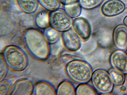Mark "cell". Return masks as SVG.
Listing matches in <instances>:
<instances>
[{"label":"cell","mask_w":127,"mask_h":95,"mask_svg":"<svg viewBox=\"0 0 127 95\" xmlns=\"http://www.w3.org/2000/svg\"><path fill=\"white\" fill-rule=\"evenodd\" d=\"M63 5H70L79 2V0H60Z\"/></svg>","instance_id":"cell-24"},{"label":"cell","mask_w":127,"mask_h":95,"mask_svg":"<svg viewBox=\"0 0 127 95\" xmlns=\"http://www.w3.org/2000/svg\"><path fill=\"white\" fill-rule=\"evenodd\" d=\"M72 28L83 40H87L90 38L92 32L91 25L85 18L79 17L74 19Z\"/></svg>","instance_id":"cell-8"},{"label":"cell","mask_w":127,"mask_h":95,"mask_svg":"<svg viewBox=\"0 0 127 95\" xmlns=\"http://www.w3.org/2000/svg\"><path fill=\"white\" fill-rule=\"evenodd\" d=\"M10 68L17 72L24 71L28 67V58L23 49L14 45L4 48L1 53Z\"/></svg>","instance_id":"cell-2"},{"label":"cell","mask_w":127,"mask_h":95,"mask_svg":"<svg viewBox=\"0 0 127 95\" xmlns=\"http://www.w3.org/2000/svg\"><path fill=\"white\" fill-rule=\"evenodd\" d=\"M75 90L73 85L68 81H62L56 89L57 95H75Z\"/></svg>","instance_id":"cell-15"},{"label":"cell","mask_w":127,"mask_h":95,"mask_svg":"<svg viewBox=\"0 0 127 95\" xmlns=\"http://www.w3.org/2000/svg\"><path fill=\"white\" fill-rule=\"evenodd\" d=\"M76 95H97L92 87L85 83L81 84L75 90Z\"/></svg>","instance_id":"cell-20"},{"label":"cell","mask_w":127,"mask_h":95,"mask_svg":"<svg viewBox=\"0 0 127 95\" xmlns=\"http://www.w3.org/2000/svg\"><path fill=\"white\" fill-rule=\"evenodd\" d=\"M62 38L64 45L68 50L76 51L81 48L82 39L72 27L62 32Z\"/></svg>","instance_id":"cell-6"},{"label":"cell","mask_w":127,"mask_h":95,"mask_svg":"<svg viewBox=\"0 0 127 95\" xmlns=\"http://www.w3.org/2000/svg\"><path fill=\"white\" fill-rule=\"evenodd\" d=\"M110 63L113 69L124 74H127V54L121 50L113 52L110 57Z\"/></svg>","instance_id":"cell-11"},{"label":"cell","mask_w":127,"mask_h":95,"mask_svg":"<svg viewBox=\"0 0 127 95\" xmlns=\"http://www.w3.org/2000/svg\"><path fill=\"white\" fill-rule=\"evenodd\" d=\"M121 0L124 2L125 3H127V0Z\"/></svg>","instance_id":"cell-26"},{"label":"cell","mask_w":127,"mask_h":95,"mask_svg":"<svg viewBox=\"0 0 127 95\" xmlns=\"http://www.w3.org/2000/svg\"><path fill=\"white\" fill-rule=\"evenodd\" d=\"M126 8L125 3L121 0H108L102 5V14L107 17H115L123 13Z\"/></svg>","instance_id":"cell-7"},{"label":"cell","mask_w":127,"mask_h":95,"mask_svg":"<svg viewBox=\"0 0 127 95\" xmlns=\"http://www.w3.org/2000/svg\"><path fill=\"white\" fill-rule=\"evenodd\" d=\"M63 8L68 15L72 19H75L80 16L82 8L78 2L73 4L63 5Z\"/></svg>","instance_id":"cell-17"},{"label":"cell","mask_w":127,"mask_h":95,"mask_svg":"<svg viewBox=\"0 0 127 95\" xmlns=\"http://www.w3.org/2000/svg\"><path fill=\"white\" fill-rule=\"evenodd\" d=\"M34 85L32 81L30 79L27 78L19 79L16 81L13 86L11 95H32Z\"/></svg>","instance_id":"cell-10"},{"label":"cell","mask_w":127,"mask_h":95,"mask_svg":"<svg viewBox=\"0 0 127 95\" xmlns=\"http://www.w3.org/2000/svg\"><path fill=\"white\" fill-rule=\"evenodd\" d=\"M50 13L47 11L38 12L35 17L34 22L39 29H44L49 26Z\"/></svg>","instance_id":"cell-14"},{"label":"cell","mask_w":127,"mask_h":95,"mask_svg":"<svg viewBox=\"0 0 127 95\" xmlns=\"http://www.w3.org/2000/svg\"><path fill=\"white\" fill-rule=\"evenodd\" d=\"M108 72L114 85L121 86L124 84L125 76L123 73L114 69H111Z\"/></svg>","instance_id":"cell-18"},{"label":"cell","mask_w":127,"mask_h":95,"mask_svg":"<svg viewBox=\"0 0 127 95\" xmlns=\"http://www.w3.org/2000/svg\"><path fill=\"white\" fill-rule=\"evenodd\" d=\"M73 21L64 9L58 8L50 13V26L60 32L72 28Z\"/></svg>","instance_id":"cell-4"},{"label":"cell","mask_w":127,"mask_h":95,"mask_svg":"<svg viewBox=\"0 0 127 95\" xmlns=\"http://www.w3.org/2000/svg\"><path fill=\"white\" fill-rule=\"evenodd\" d=\"M19 7L23 12L32 14L36 12L38 6V0H17Z\"/></svg>","instance_id":"cell-13"},{"label":"cell","mask_w":127,"mask_h":95,"mask_svg":"<svg viewBox=\"0 0 127 95\" xmlns=\"http://www.w3.org/2000/svg\"><path fill=\"white\" fill-rule=\"evenodd\" d=\"M32 95H56V89L49 82L46 81H40L34 85Z\"/></svg>","instance_id":"cell-12"},{"label":"cell","mask_w":127,"mask_h":95,"mask_svg":"<svg viewBox=\"0 0 127 95\" xmlns=\"http://www.w3.org/2000/svg\"><path fill=\"white\" fill-rule=\"evenodd\" d=\"M113 43L116 47L121 50L127 48V27L120 24L116 27L113 34Z\"/></svg>","instance_id":"cell-9"},{"label":"cell","mask_w":127,"mask_h":95,"mask_svg":"<svg viewBox=\"0 0 127 95\" xmlns=\"http://www.w3.org/2000/svg\"><path fill=\"white\" fill-rule=\"evenodd\" d=\"M123 23L127 27V16H126L124 19Z\"/></svg>","instance_id":"cell-25"},{"label":"cell","mask_w":127,"mask_h":95,"mask_svg":"<svg viewBox=\"0 0 127 95\" xmlns=\"http://www.w3.org/2000/svg\"><path fill=\"white\" fill-rule=\"evenodd\" d=\"M38 1L42 7L51 12L59 8L61 3L60 0H38Z\"/></svg>","instance_id":"cell-19"},{"label":"cell","mask_w":127,"mask_h":95,"mask_svg":"<svg viewBox=\"0 0 127 95\" xmlns=\"http://www.w3.org/2000/svg\"><path fill=\"white\" fill-rule=\"evenodd\" d=\"M126 53L127 54V50L126 51Z\"/></svg>","instance_id":"cell-27"},{"label":"cell","mask_w":127,"mask_h":95,"mask_svg":"<svg viewBox=\"0 0 127 95\" xmlns=\"http://www.w3.org/2000/svg\"><path fill=\"white\" fill-rule=\"evenodd\" d=\"M43 33L50 45H53L57 42L60 38V32L50 26L44 29Z\"/></svg>","instance_id":"cell-16"},{"label":"cell","mask_w":127,"mask_h":95,"mask_svg":"<svg viewBox=\"0 0 127 95\" xmlns=\"http://www.w3.org/2000/svg\"><path fill=\"white\" fill-rule=\"evenodd\" d=\"M91 79L94 88L100 93L105 94L112 92L114 84L108 72L105 70H96L93 73Z\"/></svg>","instance_id":"cell-5"},{"label":"cell","mask_w":127,"mask_h":95,"mask_svg":"<svg viewBox=\"0 0 127 95\" xmlns=\"http://www.w3.org/2000/svg\"><path fill=\"white\" fill-rule=\"evenodd\" d=\"M12 89V84L9 81L5 79L0 81V95H11Z\"/></svg>","instance_id":"cell-22"},{"label":"cell","mask_w":127,"mask_h":95,"mask_svg":"<svg viewBox=\"0 0 127 95\" xmlns=\"http://www.w3.org/2000/svg\"><path fill=\"white\" fill-rule=\"evenodd\" d=\"M0 81L4 80L6 78L8 72L9 67L6 64L1 53L0 55Z\"/></svg>","instance_id":"cell-23"},{"label":"cell","mask_w":127,"mask_h":95,"mask_svg":"<svg viewBox=\"0 0 127 95\" xmlns=\"http://www.w3.org/2000/svg\"><path fill=\"white\" fill-rule=\"evenodd\" d=\"M104 0H79L82 8L89 10L93 9L99 6Z\"/></svg>","instance_id":"cell-21"},{"label":"cell","mask_w":127,"mask_h":95,"mask_svg":"<svg viewBox=\"0 0 127 95\" xmlns=\"http://www.w3.org/2000/svg\"><path fill=\"white\" fill-rule=\"evenodd\" d=\"M24 42L30 55L36 59L44 61L50 54V45L43 33L38 29H27L23 35Z\"/></svg>","instance_id":"cell-1"},{"label":"cell","mask_w":127,"mask_h":95,"mask_svg":"<svg viewBox=\"0 0 127 95\" xmlns=\"http://www.w3.org/2000/svg\"><path fill=\"white\" fill-rule=\"evenodd\" d=\"M66 72L72 81L77 83H85L91 79L92 70L88 63L83 61L74 60L67 64Z\"/></svg>","instance_id":"cell-3"}]
</instances>
